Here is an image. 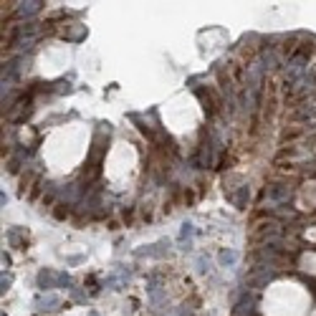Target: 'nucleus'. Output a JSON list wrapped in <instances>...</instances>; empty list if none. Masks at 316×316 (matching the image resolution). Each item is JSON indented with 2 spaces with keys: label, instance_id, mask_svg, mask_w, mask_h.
Wrapping results in <instances>:
<instances>
[{
  "label": "nucleus",
  "instance_id": "6ab92c4d",
  "mask_svg": "<svg viewBox=\"0 0 316 316\" xmlns=\"http://www.w3.org/2000/svg\"><path fill=\"white\" fill-rule=\"evenodd\" d=\"M3 316H5V314H3Z\"/></svg>",
  "mask_w": 316,
  "mask_h": 316
},
{
  "label": "nucleus",
  "instance_id": "f3484780",
  "mask_svg": "<svg viewBox=\"0 0 316 316\" xmlns=\"http://www.w3.org/2000/svg\"><path fill=\"white\" fill-rule=\"evenodd\" d=\"M207 268H210V266H207V258H200V260H198V271H200V273H207Z\"/></svg>",
  "mask_w": 316,
  "mask_h": 316
},
{
  "label": "nucleus",
  "instance_id": "a211bd4d",
  "mask_svg": "<svg viewBox=\"0 0 316 316\" xmlns=\"http://www.w3.org/2000/svg\"><path fill=\"white\" fill-rule=\"evenodd\" d=\"M89 316H99V314H96V311H91V314H89Z\"/></svg>",
  "mask_w": 316,
  "mask_h": 316
},
{
  "label": "nucleus",
  "instance_id": "423d86ee",
  "mask_svg": "<svg viewBox=\"0 0 316 316\" xmlns=\"http://www.w3.org/2000/svg\"><path fill=\"white\" fill-rule=\"evenodd\" d=\"M233 314H235V316H251V314H256V296L245 293V296L240 298V301L235 304Z\"/></svg>",
  "mask_w": 316,
  "mask_h": 316
},
{
  "label": "nucleus",
  "instance_id": "6e6552de",
  "mask_svg": "<svg viewBox=\"0 0 316 316\" xmlns=\"http://www.w3.org/2000/svg\"><path fill=\"white\" fill-rule=\"evenodd\" d=\"M41 8H43L41 0H23V3L18 5V15L21 18H33L36 13H41Z\"/></svg>",
  "mask_w": 316,
  "mask_h": 316
},
{
  "label": "nucleus",
  "instance_id": "7ed1b4c3",
  "mask_svg": "<svg viewBox=\"0 0 316 316\" xmlns=\"http://www.w3.org/2000/svg\"><path fill=\"white\" fill-rule=\"evenodd\" d=\"M266 200H268L271 205H284V202H288V200H291V187L284 185V182L271 185V187L266 190Z\"/></svg>",
  "mask_w": 316,
  "mask_h": 316
},
{
  "label": "nucleus",
  "instance_id": "0eeeda50",
  "mask_svg": "<svg viewBox=\"0 0 316 316\" xmlns=\"http://www.w3.org/2000/svg\"><path fill=\"white\" fill-rule=\"evenodd\" d=\"M170 251V240H160V243H154V245H147V248H139L134 256H154V258H160V256H167Z\"/></svg>",
  "mask_w": 316,
  "mask_h": 316
},
{
  "label": "nucleus",
  "instance_id": "20e7f679",
  "mask_svg": "<svg viewBox=\"0 0 316 316\" xmlns=\"http://www.w3.org/2000/svg\"><path fill=\"white\" fill-rule=\"evenodd\" d=\"M33 306H36V311L51 314V311H58V309H61V298H58L56 293H41V296H36Z\"/></svg>",
  "mask_w": 316,
  "mask_h": 316
},
{
  "label": "nucleus",
  "instance_id": "ddd939ff",
  "mask_svg": "<svg viewBox=\"0 0 316 316\" xmlns=\"http://www.w3.org/2000/svg\"><path fill=\"white\" fill-rule=\"evenodd\" d=\"M129 281V271H116L114 276H109L107 278V286H112V288H121Z\"/></svg>",
  "mask_w": 316,
  "mask_h": 316
},
{
  "label": "nucleus",
  "instance_id": "dca6fc26",
  "mask_svg": "<svg viewBox=\"0 0 316 316\" xmlns=\"http://www.w3.org/2000/svg\"><path fill=\"white\" fill-rule=\"evenodd\" d=\"M10 288V273H3V278H0V293H5Z\"/></svg>",
  "mask_w": 316,
  "mask_h": 316
},
{
  "label": "nucleus",
  "instance_id": "9d476101",
  "mask_svg": "<svg viewBox=\"0 0 316 316\" xmlns=\"http://www.w3.org/2000/svg\"><path fill=\"white\" fill-rule=\"evenodd\" d=\"M271 278H273V271H268V268H258V271H253V273L248 276V284H251V286H266Z\"/></svg>",
  "mask_w": 316,
  "mask_h": 316
},
{
  "label": "nucleus",
  "instance_id": "f257e3e1",
  "mask_svg": "<svg viewBox=\"0 0 316 316\" xmlns=\"http://www.w3.org/2000/svg\"><path fill=\"white\" fill-rule=\"evenodd\" d=\"M306 71H309V56L304 54V51H298V54H293V56L286 61V68H284V79H286V86L296 84V81L301 79Z\"/></svg>",
  "mask_w": 316,
  "mask_h": 316
},
{
  "label": "nucleus",
  "instance_id": "2eb2a0df",
  "mask_svg": "<svg viewBox=\"0 0 316 316\" xmlns=\"http://www.w3.org/2000/svg\"><path fill=\"white\" fill-rule=\"evenodd\" d=\"M192 233H195L192 223H185L182 230H180V243H182V248H190V238H192Z\"/></svg>",
  "mask_w": 316,
  "mask_h": 316
},
{
  "label": "nucleus",
  "instance_id": "9b49d317",
  "mask_svg": "<svg viewBox=\"0 0 316 316\" xmlns=\"http://www.w3.org/2000/svg\"><path fill=\"white\" fill-rule=\"evenodd\" d=\"M8 240H10V245H15V248H23V245H28V233L23 228H10Z\"/></svg>",
  "mask_w": 316,
  "mask_h": 316
},
{
  "label": "nucleus",
  "instance_id": "39448f33",
  "mask_svg": "<svg viewBox=\"0 0 316 316\" xmlns=\"http://www.w3.org/2000/svg\"><path fill=\"white\" fill-rule=\"evenodd\" d=\"M260 68H263V74H266V71H276V68L281 66V58H278V54H276V51L273 48H266V51H263V54H260Z\"/></svg>",
  "mask_w": 316,
  "mask_h": 316
},
{
  "label": "nucleus",
  "instance_id": "1a4fd4ad",
  "mask_svg": "<svg viewBox=\"0 0 316 316\" xmlns=\"http://www.w3.org/2000/svg\"><path fill=\"white\" fill-rule=\"evenodd\" d=\"M63 38H66V41H71V43H79V41H84V38H86V26H81V23H74V26H68V28L63 30Z\"/></svg>",
  "mask_w": 316,
  "mask_h": 316
},
{
  "label": "nucleus",
  "instance_id": "f8f14e48",
  "mask_svg": "<svg viewBox=\"0 0 316 316\" xmlns=\"http://www.w3.org/2000/svg\"><path fill=\"white\" fill-rule=\"evenodd\" d=\"M248 198H251V190H248V185H240L238 187V192H233V195H230V202L235 205V207H245V205H248Z\"/></svg>",
  "mask_w": 316,
  "mask_h": 316
},
{
  "label": "nucleus",
  "instance_id": "4468645a",
  "mask_svg": "<svg viewBox=\"0 0 316 316\" xmlns=\"http://www.w3.org/2000/svg\"><path fill=\"white\" fill-rule=\"evenodd\" d=\"M235 260H238V253H235V251H230V248H223V251H220V266L233 268Z\"/></svg>",
  "mask_w": 316,
  "mask_h": 316
},
{
  "label": "nucleus",
  "instance_id": "f03ea898",
  "mask_svg": "<svg viewBox=\"0 0 316 316\" xmlns=\"http://www.w3.org/2000/svg\"><path fill=\"white\" fill-rule=\"evenodd\" d=\"M36 284H38V288H56V286H61V288H71V276L68 273H58V271H54V268H43L41 273H38V278H36Z\"/></svg>",
  "mask_w": 316,
  "mask_h": 316
}]
</instances>
